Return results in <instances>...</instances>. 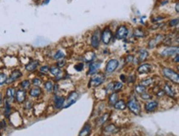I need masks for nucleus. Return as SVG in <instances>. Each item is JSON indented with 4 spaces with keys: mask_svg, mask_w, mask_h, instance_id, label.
Returning <instances> with one entry per match:
<instances>
[{
    "mask_svg": "<svg viewBox=\"0 0 179 136\" xmlns=\"http://www.w3.org/2000/svg\"><path fill=\"white\" fill-rule=\"evenodd\" d=\"M118 101V95L116 93H113L109 96V103L111 104H115L116 101Z\"/></svg>",
    "mask_w": 179,
    "mask_h": 136,
    "instance_id": "nucleus-27",
    "label": "nucleus"
},
{
    "mask_svg": "<svg viewBox=\"0 0 179 136\" xmlns=\"http://www.w3.org/2000/svg\"><path fill=\"white\" fill-rule=\"evenodd\" d=\"M128 107H129L130 111L135 114H140L141 112V106L135 97L131 98L128 101Z\"/></svg>",
    "mask_w": 179,
    "mask_h": 136,
    "instance_id": "nucleus-3",
    "label": "nucleus"
},
{
    "mask_svg": "<svg viewBox=\"0 0 179 136\" xmlns=\"http://www.w3.org/2000/svg\"><path fill=\"white\" fill-rule=\"evenodd\" d=\"M95 58V53L93 51H88L87 53H85L83 59L85 60V61L87 62H91L92 61L94 60Z\"/></svg>",
    "mask_w": 179,
    "mask_h": 136,
    "instance_id": "nucleus-23",
    "label": "nucleus"
},
{
    "mask_svg": "<svg viewBox=\"0 0 179 136\" xmlns=\"http://www.w3.org/2000/svg\"><path fill=\"white\" fill-rule=\"evenodd\" d=\"M118 66H119V61L116 59L108 61V62L106 65V71L107 73H112L116 71Z\"/></svg>",
    "mask_w": 179,
    "mask_h": 136,
    "instance_id": "nucleus-6",
    "label": "nucleus"
},
{
    "mask_svg": "<svg viewBox=\"0 0 179 136\" xmlns=\"http://www.w3.org/2000/svg\"><path fill=\"white\" fill-rule=\"evenodd\" d=\"M79 98V94L76 91H73L69 94V97L67 99V101L64 102H66V104H64V108H68L69 106H70L71 104H73L74 103H75L76 101Z\"/></svg>",
    "mask_w": 179,
    "mask_h": 136,
    "instance_id": "nucleus-9",
    "label": "nucleus"
},
{
    "mask_svg": "<svg viewBox=\"0 0 179 136\" xmlns=\"http://www.w3.org/2000/svg\"><path fill=\"white\" fill-rule=\"evenodd\" d=\"M39 65H40L39 61H36V60L32 61H30L27 65H26L25 69L27 70V71L32 72V71H34L35 70L39 67Z\"/></svg>",
    "mask_w": 179,
    "mask_h": 136,
    "instance_id": "nucleus-15",
    "label": "nucleus"
},
{
    "mask_svg": "<svg viewBox=\"0 0 179 136\" xmlns=\"http://www.w3.org/2000/svg\"><path fill=\"white\" fill-rule=\"evenodd\" d=\"M134 35L135 37H138V38H142V37H145V32L144 31L140 28L135 29V32H134Z\"/></svg>",
    "mask_w": 179,
    "mask_h": 136,
    "instance_id": "nucleus-31",
    "label": "nucleus"
},
{
    "mask_svg": "<svg viewBox=\"0 0 179 136\" xmlns=\"http://www.w3.org/2000/svg\"><path fill=\"white\" fill-rule=\"evenodd\" d=\"M158 102L154 101L148 102L145 104V111L147 112H151V111H154L156 108L158 107Z\"/></svg>",
    "mask_w": 179,
    "mask_h": 136,
    "instance_id": "nucleus-19",
    "label": "nucleus"
},
{
    "mask_svg": "<svg viewBox=\"0 0 179 136\" xmlns=\"http://www.w3.org/2000/svg\"><path fill=\"white\" fill-rule=\"evenodd\" d=\"M101 41V32L99 29H97L92 36L91 44L93 48H98L99 47Z\"/></svg>",
    "mask_w": 179,
    "mask_h": 136,
    "instance_id": "nucleus-5",
    "label": "nucleus"
},
{
    "mask_svg": "<svg viewBox=\"0 0 179 136\" xmlns=\"http://www.w3.org/2000/svg\"><path fill=\"white\" fill-rule=\"evenodd\" d=\"M64 52L62 51L59 50V51H56V53L54 55L53 58L55 59V60H60V59H62V58H64Z\"/></svg>",
    "mask_w": 179,
    "mask_h": 136,
    "instance_id": "nucleus-28",
    "label": "nucleus"
},
{
    "mask_svg": "<svg viewBox=\"0 0 179 136\" xmlns=\"http://www.w3.org/2000/svg\"><path fill=\"white\" fill-rule=\"evenodd\" d=\"M54 102H55V108L56 109H60V108L63 107L64 104V99L62 96L55 95Z\"/></svg>",
    "mask_w": 179,
    "mask_h": 136,
    "instance_id": "nucleus-16",
    "label": "nucleus"
},
{
    "mask_svg": "<svg viewBox=\"0 0 179 136\" xmlns=\"http://www.w3.org/2000/svg\"><path fill=\"white\" fill-rule=\"evenodd\" d=\"M41 83H42V81H41V79H40L39 77H35L34 79L32 80V84L34 85H36V86L41 85Z\"/></svg>",
    "mask_w": 179,
    "mask_h": 136,
    "instance_id": "nucleus-38",
    "label": "nucleus"
},
{
    "mask_svg": "<svg viewBox=\"0 0 179 136\" xmlns=\"http://www.w3.org/2000/svg\"><path fill=\"white\" fill-rule=\"evenodd\" d=\"M105 81V75L103 73H97L92 76V78L89 81L88 86L89 87H98L102 85Z\"/></svg>",
    "mask_w": 179,
    "mask_h": 136,
    "instance_id": "nucleus-1",
    "label": "nucleus"
},
{
    "mask_svg": "<svg viewBox=\"0 0 179 136\" xmlns=\"http://www.w3.org/2000/svg\"><path fill=\"white\" fill-rule=\"evenodd\" d=\"M26 97H27V92L23 89H19L16 91L15 94V99L18 103H23L25 101Z\"/></svg>",
    "mask_w": 179,
    "mask_h": 136,
    "instance_id": "nucleus-11",
    "label": "nucleus"
},
{
    "mask_svg": "<svg viewBox=\"0 0 179 136\" xmlns=\"http://www.w3.org/2000/svg\"><path fill=\"white\" fill-rule=\"evenodd\" d=\"M108 117H109V114H102V116H101L100 119L98 120V124L101 125V124H102L105 123V122L107 120V119H108Z\"/></svg>",
    "mask_w": 179,
    "mask_h": 136,
    "instance_id": "nucleus-34",
    "label": "nucleus"
},
{
    "mask_svg": "<svg viewBox=\"0 0 179 136\" xmlns=\"http://www.w3.org/2000/svg\"><path fill=\"white\" fill-rule=\"evenodd\" d=\"M7 79H8V76H7L6 74H4V73H0V85L5 84L7 81Z\"/></svg>",
    "mask_w": 179,
    "mask_h": 136,
    "instance_id": "nucleus-36",
    "label": "nucleus"
},
{
    "mask_svg": "<svg viewBox=\"0 0 179 136\" xmlns=\"http://www.w3.org/2000/svg\"><path fill=\"white\" fill-rule=\"evenodd\" d=\"M111 38H112V32L111 31V29L108 28H105L103 31L101 32V40L104 44H109L111 40Z\"/></svg>",
    "mask_w": 179,
    "mask_h": 136,
    "instance_id": "nucleus-4",
    "label": "nucleus"
},
{
    "mask_svg": "<svg viewBox=\"0 0 179 136\" xmlns=\"http://www.w3.org/2000/svg\"><path fill=\"white\" fill-rule=\"evenodd\" d=\"M163 91H164V93H166L168 95L171 96V97H174V92H173V91L171 88V86L168 84H165L164 85Z\"/></svg>",
    "mask_w": 179,
    "mask_h": 136,
    "instance_id": "nucleus-24",
    "label": "nucleus"
},
{
    "mask_svg": "<svg viewBox=\"0 0 179 136\" xmlns=\"http://www.w3.org/2000/svg\"><path fill=\"white\" fill-rule=\"evenodd\" d=\"M176 11L177 13H178V3H177L176 4Z\"/></svg>",
    "mask_w": 179,
    "mask_h": 136,
    "instance_id": "nucleus-48",
    "label": "nucleus"
},
{
    "mask_svg": "<svg viewBox=\"0 0 179 136\" xmlns=\"http://www.w3.org/2000/svg\"><path fill=\"white\" fill-rule=\"evenodd\" d=\"M162 40H163V36L160 34H158L155 38H153V39H151L150 41H149V44H148V46H149V48L152 49V48H154V47H156L158 43H159V42H160Z\"/></svg>",
    "mask_w": 179,
    "mask_h": 136,
    "instance_id": "nucleus-14",
    "label": "nucleus"
},
{
    "mask_svg": "<svg viewBox=\"0 0 179 136\" xmlns=\"http://www.w3.org/2000/svg\"><path fill=\"white\" fill-rule=\"evenodd\" d=\"M149 57V52L147 50L145 49H141L140 51H139L138 53V58L140 61H143L147 59V57Z\"/></svg>",
    "mask_w": 179,
    "mask_h": 136,
    "instance_id": "nucleus-22",
    "label": "nucleus"
},
{
    "mask_svg": "<svg viewBox=\"0 0 179 136\" xmlns=\"http://www.w3.org/2000/svg\"><path fill=\"white\" fill-rule=\"evenodd\" d=\"M152 70V66L150 64H142L138 67V72L140 74H147V73L150 72Z\"/></svg>",
    "mask_w": 179,
    "mask_h": 136,
    "instance_id": "nucleus-13",
    "label": "nucleus"
},
{
    "mask_svg": "<svg viewBox=\"0 0 179 136\" xmlns=\"http://www.w3.org/2000/svg\"><path fill=\"white\" fill-rule=\"evenodd\" d=\"M135 91L139 94H142V93H145L146 91V90H145V87L144 85H137L135 86Z\"/></svg>",
    "mask_w": 179,
    "mask_h": 136,
    "instance_id": "nucleus-32",
    "label": "nucleus"
},
{
    "mask_svg": "<svg viewBox=\"0 0 179 136\" xmlns=\"http://www.w3.org/2000/svg\"><path fill=\"white\" fill-rule=\"evenodd\" d=\"M65 61H58L57 62V67H59V68H61V67H63L65 66Z\"/></svg>",
    "mask_w": 179,
    "mask_h": 136,
    "instance_id": "nucleus-43",
    "label": "nucleus"
},
{
    "mask_svg": "<svg viewBox=\"0 0 179 136\" xmlns=\"http://www.w3.org/2000/svg\"><path fill=\"white\" fill-rule=\"evenodd\" d=\"M157 95H159V96H163V95H164V91H162V90H161L160 91H159L157 93Z\"/></svg>",
    "mask_w": 179,
    "mask_h": 136,
    "instance_id": "nucleus-44",
    "label": "nucleus"
},
{
    "mask_svg": "<svg viewBox=\"0 0 179 136\" xmlns=\"http://www.w3.org/2000/svg\"><path fill=\"white\" fill-rule=\"evenodd\" d=\"M21 86H22V88L23 90H27V89L30 88V86H31V82H30V81L28 80H24L23 81L21 82Z\"/></svg>",
    "mask_w": 179,
    "mask_h": 136,
    "instance_id": "nucleus-29",
    "label": "nucleus"
},
{
    "mask_svg": "<svg viewBox=\"0 0 179 136\" xmlns=\"http://www.w3.org/2000/svg\"><path fill=\"white\" fill-rule=\"evenodd\" d=\"M105 130H106V132H107V133H114V132L116 131V127L114 124H109L105 129Z\"/></svg>",
    "mask_w": 179,
    "mask_h": 136,
    "instance_id": "nucleus-35",
    "label": "nucleus"
},
{
    "mask_svg": "<svg viewBox=\"0 0 179 136\" xmlns=\"http://www.w3.org/2000/svg\"><path fill=\"white\" fill-rule=\"evenodd\" d=\"M177 24H178V19L177 18L173 19V20H172V21L169 22V25L171 26V27H175V26L177 25Z\"/></svg>",
    "mask_w": 179,
    "mask_h": 136,
    "instance_id": "nucleus-41",
    "label": "nucleus"
},
{
    "mask_svg": "<svg viewBox=\"0 0 179 136\" xmlns=\"http://www.w3.org/2000/svg\"><path fill=\"white\" fill-rule=\"evenodd\" d=\"M140 96H141L142 99H144V100H149V99L151 98V95H149V94H147V93H142V94H140Z\"/></svg>",
    "mask_w": 179,
    "mask_h": 136,
    "instance_id": "nucleus-42",
    "label": "nucleus"
},
{
    "mask_svg": "<svg viewBox=\"0 0 179 136\" xmlns=\"http://www.w3.org/2000/svg\"><path fill=\"white\" fill-rule=\"evenodd\" d=\"M22 76V72L20 71V70L18 69L14 70V71H13V72L11 73L9 78H8V79H7L6 83L10 84V83L14 82L15 81L18 80L19 78H21Z\"/></svg>",
    "mask_w": 179,
    "mask_h": 136,
    "instance_id": "nucleus-7",
    "label": "nucleus"
},
{
    "mask_svg": "<svg viewBox=\"0 0 179 136\" xmlns=\"http://www.w3.org/2000/svg\"><path fill=\"white\" fill-rule=\"evenodd\" d=\"M163 73L165 77H167L168 79L170 80L171 81L178 84L179 82V76L177 72H175L173 70H172L171 68H168L165 67L163 69Z\"/></svg>",
    "mask_w": 179,
    "mask_h": 136,
    "instance_id": "nucleus-2",
    "label": "nucleus"
},
{
    "mask_svg": "<svg viewBox=\"0 0 179 136\" xmlns=\"http://www.w3.org/2000/svg\"><path fill=\"white\" fill-rule=\"evenodd\" d=\"M153 82H154V81H153V78H147V79L142 81L141 85H144V86H146V85H151Z\"/></svg>",
    "mask_w": 179,
    "mask_h": 136,
    "instance_id": "nucleus-37",
    "label": "nucleus"
},
{
    "mask_svg": "<svg viewBox=\"0 0 179 136\" xmlns=\"http://www.w3.org/2000/svg\"><path fill=\"white\" fill-rule=\"evenodd\" d=\"M10 112H11V107H10L9 102L8 101H5V109H4V114L6 115L7 117L9 116Z\"/></svg>",
    "mask_w": 179,
    "mask_h": 136,
    "instance_id": "nucleus-30",
    "label": "nucleus"
},
{
    "mask_svg": "<svg viewBox=\"0 0 179 136\" xmlns=\"http://www.w3.org/2000/svg\"><path fill=\"white\" fill-rule=\"evenodd\" d=\"M49 70H50V67L48 66H43L40 68V71L43 74H46V73L49 72Z\"/></svg>",
    "mask_w": 179,
    "mask_h": 136,
    "instance_id": "nucleus-39",
    "label": "nucleus"
},
{
    "mask_svg": "<svg viewBox=\"0 0 179 136\" xmlns=\"http://www.w3.org/2000/svg\"><path fill=\"white\" fill-rule=\"evenodd\" d=\"M76 71H81L83 69V63H78L77 65H75V67H74Z\"/></svg>",
    "mask_w": 179,
    "mask_h": 136,
    "instance_id": "nucleus-40",
    "label": "nucleus"
},
{
    "mask_svg": "<svg viewBox=\"0 0 179 136\" xmlns=\"http://www.w3.org/2000/svg\"><path fill=\"white\" fill-rule=\"evenodd\" d=\"M2 102H3V97H2V95H1V93H0V106H1V104H2Z\"/></svg>",
    "mask_w": 179,
    "mask_h": 136,
    "instance_id": "nucleus-47",
    "label": "nucleus"
},
{
    "mask_svg": "<svg viewBox=\"0 0 179 136\" xmlns=\"http://www.w3.org/2000/svg\"><path fill=\"white\" fill-rule=\"evenodd\" d=\"M101 62L100 61H93L90 64L89 66V71H88V74H94L98 70V68L100 67Z\"/></svg>",
    "mask_w": 179,
    "mask_h": 136,
    "instance_id": "nucleus-17",
    "label": "nucleus"
},
{
    "mask_svg": "<svg viewBox=\"0 0 179 136\" xmlns=\"http://www.w3.org/2000/svg\"><path fill=\"white\" fill-rule=\"evenodd\" d=\"M45 89L47 92H51L54 90V85L53 82L51 81H47L45 83Z\"/></svg>",
    "mask_w": 179,
    "mask_h": 136,
    "instance_id": "nucleus-26",
    "label": "nucleus"
},
{
    "mask_svg": "<svg viewBox=\"0 0 179 136\" xmlns=\"http://www.w3.org/2000/svg\"><path fill=\"white\" fill-rule=\"evenodd\" d=\"M123 87V84L120 81H117V82H115L113 84V91H119L121 90V88Z\"/></svg>",
    "mask_w": 179,
    "mask_h": 136,
    "instance_id": "nucleus-33",
    "label": "nucleus"
},
{
    "mask_svg": "<svg viewBox=\"0 0 179 136\" xmlns=\"http://www.w3.org/2000/svg\"><path fill=\"white\" fill-rule=\"evenodd\" d=\"M41 93H42V91L39 86H36L34 88H32L29 91V94L32 97H38L41 95Z\"/></svg>",
    "mask_w": 179,
    "mask_h": 136,
    "instance_id": "nucleus-20",
    "label": "nucleus"
},
{
    "mask_svg": "<svg viewBox=\"0 0 179 136\" xmlns=\"http://www.w3.org/2000/svg\"><path fill=\"white\" fill-rule=\"evenodd\" d=\"M174 61H175V62H177H177H178V61H179V56H178V54H177V55H176V59H174Z\"/></svg>",
    "mask_w": 179,
    "mask_h": 136,
    "instance_id": "nucleus-46",
    "label": "nucleus"
},
{
    "mask_svg": "<svg viewBox=\"0 0 179 136\" xmlns=\"http://www.w3.org/2000/svg\"><path fill=\"white\" fill-rule=\"evenodd\" d=\"M16 91L13 87H8L6 91V101L8 102H13L15 98Z\"/></svg>",
    "mask_w": 179,
    "mask_h": 136,
    "instance_id": "nucleus-12",
    "label": "nucleus"
},
{
    "mask_svg": "<svg viewBox=\"0 0 179 136\" xmlns=\"http://www.w3.org/2000/svg\"><path fill=\"white\" fill-rule=\"evenodd\" d=\"M49 1H50V0H45V3L46 4V3H49Z\"/></svg>",
    "mask_w": 179,
    "mask_h": 136,
    "instance_id": "nucleus-49",
    "label": "nucleus"
},
{
    "mask_svg": "<svg viewBox=\"0 0 179 136\" xmlns=\"http://www.w3.org/2000/svg\"><path fill=\"white\" fill-rule=\"evenodd\" d=\"M179 49L177 47H173V48H165L161 55L163 57H170V56H173V55H177L178 54Z\"/></svg>",
    "mask_w": 179,
    "mask_h": 136,
    "instance_id": "nucleus-10",
    "label": "nucleus"
},
{
    "mask_svg": "<svg viewBox=\"0 0 179 136\" xmlns=\"http://www.w3.org/2000/svg\"><path fill=\"white\" fill-rule=\"evenodd\" d=\"M114 107L117 109V110H125L126 107V104L124 101H117L114 104Z\"/></svg>",
    "mask_w": 179,
    "mask_h": 136,
    "instance_id": "nucleus-25",
    "label": "nucleus"
},
{
    "mask_svg": "<svg viewBox=\"0 0 179 136\" xmlns=\"http://www.w3.org/2000/svg\"><path fill=\"white\" fill-rule=\"evenodd\" d=\"M126 59H127V62H130L133 59V57L132 56H128V57H126Z\"/></svg>",
    "mask_w": 179,
    "mask_h": 136,
    "instance_id": "nucleus-45",
    "label": "nucleus"
},
{
    "mask_svg": "<svg viewBox=\"0 0 179 136\" xmlns=\"http://www.w3.org/2000/svg\"><path fill=\"white\" fill-rule=\"evenodd\" d=\"M128 32H129V31H128V29L126 26H120L119 28H117V31H116V38L118 39H124L128 36Z\"/></svg>",
    "mask_w": 179,
    "mask_h": 136,
    "instance_id": "nucleus-8",
    "label": "nucleus"
},
{
    "mask_svg": "<svg viewBox=\"0 0 179 136\" xmlns=\"http://www.w3.org/2000/svg\"><path fill=\"white\" fill-rule=\"evenodd\" d=\"M90 132H91V124L89 123H86L80 131L79 136H88Z\"/></svg>",
    "mask_w": 179,
    "mask_h": 136,
    "instance_id": "nucleus-18",
    "label": "nucleus"
},
{
    "mask_svg": "<svg viewBox=\"0 0 179 136\" xmlns=\"http://www.w3.org/2000/svg\"><path fill=\"white\" fill-rule=\"evenodd\" d=\"M49 71H50L53 76H55L56 77L57 79H60V75L62 74L61 72V70L59 68V67H50V70H49Z\"/></svg>",
    "mask_w": 179,
    "mask_h": 136,
    "instance_id": "nucleus-21",
    "label": "nucleus"
}]
</instances>
